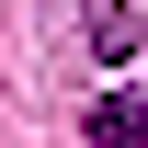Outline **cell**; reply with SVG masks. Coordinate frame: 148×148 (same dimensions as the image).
Here are the masks:
<instances>
[{
  "mask_svg": "<svg viewBox=\"0 0 148 148\" xmlns=\"http://www.w3.org/2000/svg\"><path fill=\"white\" fill-rule=\"evenodd\" d=\"M80 125H91V148H148V103H137V91H103Z\"/></svg>",
  "mask_w": 148,
  "mask_h": 148,
  "instance_id": "obj_1",
  "label": "cell"
}]
</instances>
